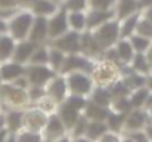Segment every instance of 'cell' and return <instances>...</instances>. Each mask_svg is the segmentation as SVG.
Listing matches in <instances>:
<instances>
[{
	"label": "cell",
	"instance_id": "6da1fadb",
	"mask_svg": "<svg viewBox=\"0 0 152 142\" xmlns=\"http://www.w3.org/2000/svg\"><path fill=\"white\" fill-rule=\"evenodd\" d=\"M33 15L31 13H18L10 19L7 24V31L10 33L9 36L15 40H24L25 36H28L31 24H33Z\"/></svg>",
	"mask_w": 152,
	"mask_h": 142
},
{
	"label": "cell",
	"instance_id": "7a4b0ae2",
	"mask_svg": "<svg viewBox=\"0 0 152 142\" xmlns=\"http://www.w3.org/2000/svg\"><path fill=\"white\" fill-rule=\"evenodd\" d=\"M118 34H120L118 24L117 22H106V24L101 25V28L95 33V42L99 46L108 47L117 40Z\"/></svg>",
	"mask_w": 152,
	"mask_h": 142
},
{
	"label": "cell",
	"instance_id": "3957f363",
	"mask_svg": "<svg viewBox=\"0 0 152 142\" xmlns=\"http://www.w3.org/2000/svg\"><path fill=\"white\" fill-rule=\"evenodd\" d=\"M68 83L66 88H69L74 93L77 95H84L89 93L92 90V82L87 76H84V73L81 71H72L68 73Z\"/></svg>",
	"mask_w": 152,
	"mask_h": 142
},
{
	"label": "cell",
	"instance_id": "277c9868",
	"mask_svg": "<svg viewBox=\"0 0 152 142\" xmlns=\"http://www.w3.org/2000/svg\"><path fill=\"white\" fill-rule=\"evenodd\" d=\"M25 70L21 64H16L13 61H6V62H0V80L1 83H10L15 82L18 77L24 76Z\"/></svg>",
	"mask_w": 152,
	"mask_h": 142
},
{
	"label": "cell",
	"instance_id": "5b68a950",
	"mask_svg": "<svg viewBox=\"0 0 152 142\" xmlns=\"http://www.w3.org/2000/svg\"><path fill=\"white\" fill-rule=\"evenodd\" d=\"M92 68V64L83 58V56H77V55H71V56H66L61 65V71L65 73V71H84V70H90Z\"/></svg>",
	"mask_w": 152,
	"mask_h": 142
},
{
	"label": "cell",
	"instance_id": "8992f818",
	"mask_svg": "<svg viewBox=\"0 0 152 142\" xmlns=\"http://www.w3.org/2000/svg\"><path fill=\"white\" fill-rule=\"evenodd\" d=\"M34 50H36V45L33 42H24V40H21L15 46V49H13V53H12L10 61L22 65L24 62L30 61V58H31V55H33Z\"/></svg>",
	"mask_w": 152,
	"mask_h": 142
},
{
	"label": "cell",
	"instance_id": "52a82bcc",
	"mask_svg": "<svg viewBox=\"0 0 152 142\" xmlns=\"http://www.w3.org/2000/svg\"><path fill=\"white\" fill-rule=\"evenodd\" d=\"M68 30V22H66V15L65 12H59L56 13L50 19V22L48 24V34L50 37H59L64 36Z\"/></svg>",
	"mask_w": 152,
	"mask_h": 142
},
{
	"label": "cell",
	"instance_id": "ba28073f",
	"mask_svg": "<svg viewBox=\"0 0 152 142\" xmlns=\"http://www.w3.org/2000/svg\"><path fill=\"white\" fill-rule=\"evenodd\" d=\"M52 71L42 67V65H34L31 70H30V74L27 77L28 83L33 85V88H42L49 79H52Z\"/></svg>",
	"mask_w": 152,
	"mask_h": 142
},
{
	"label": "cell",
	"instance_id": "9c48e42d",
	"mask_svg": "<svg viewBox=\"0 0 152 142\" xmlns=\"http://www.w3.org/2000/svg\"><path fill=\"white\" fill-rule=\"evenodd\" d=\"M56 46L61 52H77L80 50V36L77 33H65L56 42Z\"/></svg>",
	"mask_w": 152,
	"mask_h": 142
},
{
	"label": "cell",
	"instance_id": "30bf717a",
	"mask_svg": "<svg viewBox=\"0 0 152 142\" xmlns=\"http://www.w3.org/2000/svg\"><path fill=\"white\" fill-rule=\"evenodd\" d=\"M30 42L36 43V42H42L45 40V37L48 36V22L45 18H37L30 28Z\"/></svg>",
	"mask_w": 152,
	"mask_h": 142
},
{
	"label": "cell",
	"instance_id": "8fae6325",
	"mask_svg": "<svg viewBox=\"0 0 152 142\" xmlns=\"http://www.w3.org/2000/svg\"><path fill=\"white\" fill-rule=\"evenodd\" d=\"M13 49H15V40L9 34H1L0 36V62L10 61Z\"/></svg>",
	"mask_w": 152,
	"mask_h": 142
},
{
	"label": "cell",
	"instance_id": "7c38bea8",
	"mask_svg": "<svg viewBox=\"0 0 152 142\" xmlns=\"http://www.w3.org/2000/svg\"><path fill=\"white\" fill-rule=\"evenodd\" d=\"M66 80H62V79H53L52 83L48 88V93L50 95L52 99H56V101H62L65 98L66 93Z\"/></svg>",
	"mask_w": 152,
	"mask_h": 142
},
{
	"label": "cell",
	"instance_id": "4fadbf2b",
	"mask_svg": "<svg viewBox=\"0 0 152 142\" xmlns=\"http://www.w3.org/2000/svg\"><path fill=\"white\" fill-rule=\"evenodd\" d=\"M105 130H106V124H103L102 121H90L87 123L84 133L89 139H96L105 133Z\"/></svg>",
	"mask_w": 152,
	"mask_h": 142
},
{
	"label": "cell",
	"instance_id": "5bb4252c",
	"mask_svg": "<svg viewBox=\"0 0 152 142\" xmlns=\"http://www.w3.org/2000/svg\"><path fill=\"white\" fill-rule=\"evenodd\" d=\"M21 118H22V116H21L19 111H15V110L9 111L7 116H6V118H4V129L7 132L16 130L21 126Z\"/></svg>",
	"mask_w": 152,
	"mask_h": 142
},
{
	"label": "cell",
	"instance_id": "9a60e30c",
	"mask_svg": "<svg viewBox=\"0 0 152 142\" xmlns=\"http://www.w3.org/2000/svg\"><path fill=\"white\" fill-rule=\"evenodd\" d=\"M59 118H61L62 124H65L66 127H72L74 123L77 121V111L64 104V107L61 108V117Z\"/></svg>",
	"mask_w": 152,
	"mask_h": 142
},
{
	"label": "cell",
	"instance_id": "2e32d148",
	"mask_svg": "<svg viewBox=\"0 0 152 142\" xmlns=\"http://www.w3.org/2000/svg\"><path fill=\"white\" fill-rule=\"evenodd\" d=\"M137 19H139V15H137V13H133L132 16H126V19H124V22H123V27L118 28V30H120V34H121L123 37L130 36V34L134 31V28H136Z\"/></svg>",
	"mask_w": 152,
	"mask_h": 142
},
{
	"label": "cell",
	"instance_id": "e0dca14e",
	"mask_svg": "<svg viewBox=\"0 0 152 142\" xmlns=\"http://www.w3.org/2000/svg\"><path fill=\"white\" fill-rule=\"evenodd\" d=\"M117 55H118V58H121L124 62H130V61L133 59V56H134L133 47L130 45V42H126V40L120 42V45L117 47Z\"/></svg>",
	"mask_w": 152,
	"mask_h": 142
},
{
	"label": "cell",
	"instance_id": "ac0fdd59",
	"mask_svg": "<svg viewBox=\"0 0 152 142\" xmlns=\"http://www.w3.org/2000/svg\"><path fill=\"white\" fill-rule=\"evenodd\" d=\"M109 16H111V13L106 12V10H93V12L87 16L86 22H87V25L92 28V27H96V25L102 24V22H103L105 19H108Z\"/></svg>",
	"mask_w": 152,
	"mask_h": 142
},
{
	"label": "cell",
	"instance_id": "d6986e66",
	"mask_svg": "<svg viewBox=\"0 0 152 142\" xmlns=\"http://www.w3.org/2000/svg\"><path fill=\"white\" fill-rule=\"evenodd\" d=\"M33 7L39 15H49V13H53L56 9V6L49 0H34Z\"/></svg>",
	"mask_w": 152,
	"mask_h": 142
},
{
	"label": "cell",
	"instance_id": "ffe728a7",
	"mask_svg": "<svg viewBox=\"0 0 152 142\" xmlns=\"http://www.w3.org/2000/svg\"><path fill=\"white\" fill-rule=\"evenodd\" d=\"M137 6H139V3L134 1V0H121L120 4H118V15H120V18L130 16V13H133Z\"/></svg>",
	"mask_w": 152,
	"mask_h": 142
},
{
	"label": "cell",
	"instance_id": "44dd1931",
	"mask_svg": "<svg viewBox=\"0 0 152 142\" xmlns=\"http://www.w3.org/2000/svg\"><path fill=\"white\" fill-rule=\"evenodd\" d=\"M48 59H49L48 49L40 47V49H36V50L33 52V55H31V58H30V62H31L33 65H42V64H46Z\"/></svg>",
	"mask_w": 152,
	"mask_h": 142
},
{
	"label": "cell",
	"instance_id": "7402d4cb",
	"mask_svg": "<svg viewBox=\"0 0 152 142\" xmlns=\"http://www.w3.org/2000/svg\"><path fill=\"white\" fill-rule=\"evenodd\" d=\"M69 22H71V27L75 31H81L86 25V16L81 12H74V13L69 15Z\"/></svg>",
	"mask_w": 152,
	"mask_h": 142
},
{
	"label": "cell",
	"instance_id": "603a6c76",
	"mask_svg": "<svg viewBox=\"0 0 152 142\" xmlns=\"http://www.w3.org/2000/svg\"><path fill=\"white\" fill-rule=\"evenodd\" d=\"M48 53H49L48 62H52V65L55 67V70H59L61 65H62V62H64V59H65L64 52H61L59 49H50V52H48Z\"/></svg>",
	"mask_w": 152,
	"mask_h": 142
},
{
	"label": "cell",
	"instance_id": "cb8c5ba5",
	"mask_svg": "<svg viewBox=\"0 0 152 142\" xmlns=\"http://www.w3.org/2000/svg\"><path fill=\"white\" fill-rule=\"evenodd\" d=\"M134 64H133V67H134V70H136V73L137 74H140V73H145L146 70H148V62H146V58L142 55V53H137V55H134L133 56V59H132Z\"/></svg>",
	"mask_w": 152,
	"mask_h": 142
},
{
	"label": "cell",
	"instance_id": "d4e9b609",
	"mask_svg": "<svg viewBox=\"0 0 152 142\" xmlns=\"http://www.w3.org/2000/svg\"><path fill=\"white\" fill-rule=\"evenodd\" d=\"M130 45H132V47H133V50L142 53L146 47L149 46V40L145 39V37H142V36H134V37H132Z\"/></svg>",
	"mask_w": 152,
	"mask_h": 142
},
{
	"label": "cell",
	"instance_id": "484cf974",
	"mask_svg": "<svg viewBox=\"0 0 152 142\" xmlns=\"http://www.w3.org/2000/svg\"><path fill=\"white\" fill-rule=\"evenodd\" d=\"M130 101H132V104H133L134 107H140L143 102L148 101V92H146L145 89H139V88H137V90L133 92Z\"/></svg>",
	"mask_w": 152,
	"mask_h": 142
},
{
	"label": "cell",
	"instance_id": "4316f807",
	"mask_svg": "<svg viewBox=\"0 0 152 142\" xmlns=\"http://www.w3.org/2000/svg\"><path fill=\"white\" fill-rule=\"evenodd\" d=\"M16 142H40V135L34 132H18L15 136Z\"/></svg>",
	"mask_w": 152,
	"mask_h": 142
},
{
	"label": "cell",
	"instance_id": "83f0119b",
	"mask_svg": "<svg viewBox=\"0 0 152 142\" xmlns=\"http://www.w3.org/2000/svg\"><path fill=\"white\" fill-rule=\"evenodd\" d=\"M65 105H68L69 108H72V110H75V111H80L81 108H84V105H86V102H84V99L81 98V96H69L66 101H65Z\"/></svg>",
	"mask_w": 152,
	"mask_h": 142
},
{
	"label": "cell",
	"instance_id": "f1b7e54d",
	"mask_svg": "<svg viewBox=\"0 0 152 142\" xmlns=\"http://www.w3.org/2000/svg\"><path fill=\"white\" fill-rule=\"evenodd\" d=\"M93 101H95V104H98L99 107H105V105H108L109 104V101H111V98H109V95L106 90H102V89H98V92H95L93 93Z\"/></svg>",
	"mask_w": 152,
	"mask_h": 142
},
{
	"label": "cell",
	"instance_id": "f546056e",
	"mask_svg": "<svg viewBox=\"0 0 152 142\" xmlns=\"http://www.w3.org/2000/svg\"><path fill=\"white\" fill-rule=\"evenodd\" d=\"M134 30H137L140 34H143L145 36V39H148V37H152V24L146 19V21H140L139 24H136V28ZM149 40V39H148Z\"/></svg>",
	"mask_w": 152,
	"mask_h": 142
},
{
	"label": "cell",
	"instance_id": "4dcf8cb0",
	"mask_svg": "<svg viewBox=\"0 0 152 142\" xmlns=\"http://www.w3.org/2000/svg\"><path fill=\"white\" fill-rule=\"evenodd\" d=\"M65 7L71 9L74 12H80L86 7V0H66L65 1Z\"/></svg>",
	"mask_w": 152,
	"mask_h": 142
},
{
	"label": "cell",
	"instance_id": "1f68e13d",
	"mask_svg": "<svg viewBox=\"0 0 152 142\" xmlns=\"http://www.w3.org/2000/svg\"><path fill=\"white\" fill-rule=\"evenodd\" d=\"M109 1L111 0H90L95 10H106L108 6H109Z\"/></svg>",
	"mask_w": 152,
	"mask_h": 142
},
{
	"label": "cell",
	"instance_id": "d6a6232c",
	"mask_svg": "<svg viewBox=\"0 0 152 142\" xmlns=\"http://www.w3.org/2000/svg\"><path fill=\"white\" fill-rule=\"evenodd\" d=\"M6 31H7V22L0 18V36L1 34H6Z\"/></svg>",
	"mask_w": 152,
	"mask_h": 142
},
{
	"label": "cell",
	"instance_id": "836d02e7",
	"mask_svg": "<svg viewBox=\"0 0 152 142\" xmlns=\"http://www.w3.org/2000/svg\"><path fill=\"white\" fill-rule=\"evenodd\" d=\"M7 133H10V132H7L4 127H1V129H0V142H4V141H6V136H7Z\"/></svg>",
	"mask_w": 152,
	"mask_h": 142
},
{
	"label": "cell",
	"instance_id": "e575fe53",
	"mask_svg": "<svg viewBox=\"0 0 152 142\" xmlns=\"http://www.w3.org/2000/svg\"><path fill=\"white\" fill-rule=\"evenodd\" d=\"M146 16H148V21L152 22V6H149V9H148V12H146Z\"/></svg>",
	"mask_w": 152,
	"mask_h": 142
},
{
	"label": "cell",
	"instance_id": "d590c367",
	"mask_svg": "<svg viewBox=\"0 0 152 142\" xmlns=\"http://www.w3.org/2000/svg\"><path fill=\"white\" fill-rule=\"evenodd\" d=\"M142 6H152V0H140Z\"/></svg>",
	"mask_w": 152,
	"mask_h": 142
},
{
	"label": "cell",
	"instance_id": "8d00e7d4",
	"mask_svg": "<svg viewBox=\"0 0 152 142\" xmlns=\"http://www.w3.org/2000/svg\"><path fill=\"white\" fill-rule=\"evenodd\" d=\"M4 142H16V141H15V136H13V135H9V133H7L6 141H4Z\"/></svg>",
	"mask_w": 152,
	"mask_h": 142
},
{
	"label": "cell",
	"instance_id": "74e56055",
	"mask_svg": "<svg viewBox=\"0 0 152 142\" xmlns=\"http://www.w3.org/2000/svg\"><path fill=\"white\" fill-rule=\"evenodd\" d=\"M149 61L152 62V49L149 50V55H148V59H146V62H149Z\"/></svg>",
	"mask_w": 152,
	"mask_h": 142
},
{
	"label": "cell",
	"instance_id": "f35d334b",
	"mask_svg": "<svg viewBox=\"0 0 152 142\" xmlns=\"http://www.w3.org/2000/svg\"><path fill=\"white\" fill-rule=\"evenodd\" d=\"M56 142H69V139L68 138H61V139H58Z\"/></svg>",
	"mask_w": 152,
	"mask_h": 142
},
{
	"label": "cell",
	"instance_id": "ab89813d",
	"mask_svg": "<svg viewBox=\"0 0 152 142\" xmlns=\"http://www.w3.org/2000/svg\"><path fill=\"white\" fill-rule=\"evenodd\" d=\"M148 88L152 90V79H151V80H148Z\"/></svg>",
	"mask_w": 152,
	"mask_h": 142
},
{
	"label": "cell",
	"instance_id": "60d3db41",
	"mask_svg": "<svg viewBox=\"0 0 152 142\" xmlns=\"http://www.w3.org/2000/svg\"><path fill=\"white\" fill-rule=\"evenodd\" d=\"M75 142H90V141H87V139H81V138H80V139H77Z\"/></svg>",
	"mask_w": 152,
	"mask_h": 142
},
{
	"label": "cell",
	"instance_id": "b9f144b4",
	"mask_svg": "<svg viewBox=\"0 0 152 142\" xmlns=\"http://www.w3.org/2000/svg\"><path fill=\"white\" fill-rule=\"evenodd\" d=\"M123 142H136V141H133V139H130V138H127V139H124Z\"/></svg>",
	"mask_w": 152,
	"mask_h": 142
},
{
	"label": "cell",
	"instance_id": "7bdbcfd3",
	"mask_svg": "<svg viewBox=\"0 0 152 142\" xmlns=\"http://www.w3.org/2000/svg\"><path fill=\"white\" fill-rule=\"evenodd\" d=\"M139 142H149V141H146V139H140Z\"/></svg>",
	"mask_w": 152,
	"mask_h": 142
},
{
	"label": "cell",
	"instance_id": "ee69618b",
	"mask_svg": "<svg viewBox=\"0 0 152 142\" xmlns=\"http://www.w3.org/2000/svg\"><path fill=\"white\" fill-rule=\"evenodd\" d=\"M0 110H1V108H0ZM0 117H1V111H0Z\"/></svg>",
	"mask_w": 152,
	"mask_h": 142
},
{
	"label": "cell",
	"instance_id": "f6af8a7d",
	"mask_svg": "<svg viewBox=\"0 0 152 142\" xmlns=\"http://www.w3.org/2000/svg\"><path fill=\"white\" fill-rule=\"evenodd\" d=\"M0 85H1V80H0Z\"/></svg>",
	"mask_w": 152,
	"mask_h": 142
}]
</instances>
